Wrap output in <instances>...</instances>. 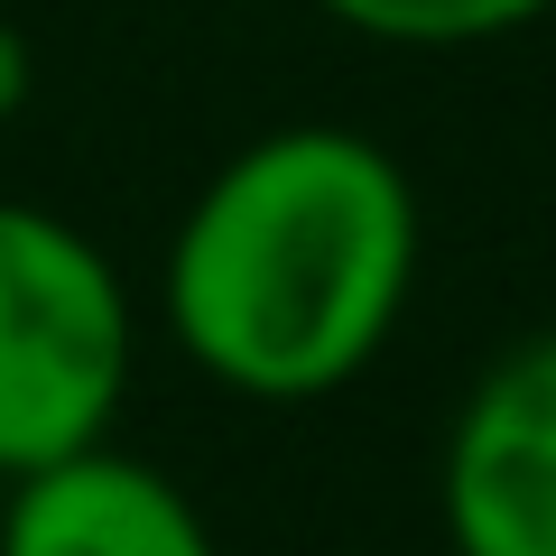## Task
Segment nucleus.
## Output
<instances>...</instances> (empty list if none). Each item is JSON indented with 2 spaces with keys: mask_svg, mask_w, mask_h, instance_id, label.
Wrapping results in <instances>:
<instances>
[{
  "mask_svg": "<svg viewBox=\"0 0 556 556\" xmlns=\"http://www.w3.org/2000/svg\"><path fill=\"white\" fill-rule=\"evenodd\" d=\"M28 84H38V56H28V38H20V20L0 10V121L28 102Z\"/></svg>",
  "mask_w": 556,
  "mask_h": 556,
  "instance_id": "obj_6",
  "label": "nucleus"
},
{
  "mask_svg": "<svg viewBox=\"0 0 556 556\" xmlns=\"http://www.w3.org/2000/svg\"><path fill=\"white\" fill-rule=\"evenodd\" d=\"M139 362V316L84 223L0 195V482L112 437Z\"/></svg>",
  "mask_w": 556,
  "mask_h": 556,
  "instance_id": "obj_2",
  "label": "nucleus"
},
{
  "mask_svg": "<svg viewBox=\"0 0 556 556\" xmlns=\"http://www.w3.org/2000/svg\"><path fill=\"white\" fill-rule=\"evenodd\" d=\"M437 519L455 556H556V325L492 353L455 399Z\"/></svg>",
  "mask_w": 556,
  "mask_h": 556,
  "instance_id": "obj_3",
  "label": "nucleus"
},
{
  "mask_svg": "<svg viewBox=\"0 0 556 556\" xmlns=\"http://www.w3.org/2000/svg\"><path fill=\"white\" fill-rule=\"evenodd\" d=\"M417 251L408 167L343 121H288L195 186L159 260V316L214 390L316 408L390 353Z\"/></svg>",
  "mask_w": 556,
  "mask_h": 556,
  "instance_id": "obj_1",
  "label": "nucleus"
},
{
  "mask_svg": "<svg viewBox=\"0 0 556 556\" xmlns=\"http://www.w3.org/2000/svg\"><path fill=\"white\" fill-rule=\"evenodd\" d=\"M316 10L371 47H492L538 28L556 0H316Z\"/></svg>",
  "mask_w": 556,
  "mask_h": 556,
  "instance_id": "obj_5",
  "label": "nucleus"
},
{
  "mask_svg": "<svg viewBox=\"0 0 556 556\" xmlns=\"http://www.w3.org/2000/svg\"><path fill=\"white\" fill-rule=\"evenodd\" d=\"M0 10H10V0H0Z\"/></svg>",
  "mask_w": 556,
  "mask_h": 556,
  "instance_id": "obj_7",
  "label": "nucleus"
},
{
  "mask_svg": "<svg viewBox=\"0 0 556 556\" xmlns=\"http://www.w3.org/2000/svg\"><path fill=\"white\" fill-rule=\"evenodd\" d=\"M0 556H223V547L177 473L121 455L102 437L84 455L38 464V473L10 482Z\"/></svg>",
  "mask_w": 556,
  "mask_h": 556,
  "instance_id": "obj_4",
  "label": "nucleus"
}]
</instances>
